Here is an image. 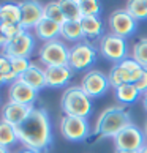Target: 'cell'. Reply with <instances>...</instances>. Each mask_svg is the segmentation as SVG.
Masks as SVG:
<instances>
[{
	"label": "cell",
	"instance_id": "cell-27",
	"mask_svg": "<svg viewBox=\"0 0 147 153\" xmlns=\"http://www.w3.org/2000/svg\"><path fill=\"white\" fill-rule=\"evenodd\" d=\"M133 59L136 60L144 70H147V38H143V39H139V41L134 43Z\"/></svg>",
	"mask_w": 147,
	"mask_h": 153
},
{
	"label": "cell",
	"instance_id": "cell-16",
	"mask_svg": "<svg viewBox=\"0 0 147 153\" xmlns=\"http://www.w3.org/2000/svg\"><path fill=\"white\" fill-rule=\"evenodd\" d=\"M21 81H24L27 85H30L33 90H43L46 87V74H44V68H41L40 65L32 63L30 68L27 70L22 76H19Z\"/></svg>",
	"mask_w": 147,
	"mask_h": 153
},
{
	"label": "cell",
	"instance_id": "cell-23",
	"mask_svg": "<svg viewBox=\"0 0 147 153\" xmlns=\"http://www.w3.org/2000/svg\"><path fill=\"white\" fill-rule=\"evenodd\" d=\"M2 22L7 24H21V5L19 3H3L0 5Z\"/></svg>",
	"mask_w": 147,
	"mask_h": 153
},
{
	"label": "cell",
	"instance_id": "cell-1",
	"mask_svg": "<svg viewBox=\"0 0 147 153\" xmlns=\"http://www.w3.org/2000/svg\"><path fill=\"white\" fill-rule=\"evenodd\" d=\"M18 140L27 150L33 152H44L52 142V129H51V120L48 112L40 107H35L32 114L16 126Z\"/></svg>",
	"mask_w": 147,
	"mask_h": 153
},
{
	"label": "cell",
	"instance_id": "cell-31",
	"mask_svg": "<svg viewBox=\"0 0 147 153\" xmlns=\"http://www.w3.org/2000/svg\"><path fill=\"white\" fill-rule=\"evenodd\" d=\"M0 74L3 76V79L7 77V76L14 74L13 70H11V62H10V59L7 57V55H3V54H0Z\"/></svg>",
	"mask_w": 147,
	"mask_h": 153
},
{
	"label": "cell",
	"instance_id": "cell-7",
	"mask_svg": "<svg viewBox=\"0 0 147 153\" xmlns=\"http://www.w3.org/2000/svg\"><path fill=\"white\" fill-rule=\"evenodd\" d=\"M100 54L104 59H108L114 63H120L123 59H127V41L125 38L116 36L112 33L103 35L100 38Z\"/></svg>",
	"mask_w": 147,
	"mask_h": 153
},
{
	"label": "cell",
	"instance_id": "cell-19",
	"mask_svg": "<svg viewBox=\"0 0 147 153\" xmlns=\"http://www.w3.org/2000/svg\"><path fill=\"white\" fill-rule=\"evenodd\" d=\"M60 38L65 39V41H84V32L81 27V22L76 21H66L65 24L60 25Z\"/></svg>",
	"mask_w": 147,
	"mask_h": 153
},
{
	"label": "cell",
	"instance_id": "cell-4",
	"mask_svg": "<svg viewBox=\"0 0 147 153\" xmlns=\"http://www.w3.org/2000/svg\"><path fill=\"white\" fill-rule=\"evenodd\" d=\"M70 48L62 39H52V41L43 43L38 51V59L44 68L48 66H62L68 65Z\"/></svg>",
	"mask_w": 147,
	"mask_h": 153
},
{
	"label": "cell",
	"instance_id": "cell-8",
	"mask_svg": "<svg viewBox=\"0 0 147 153\" xmlns=\"http://www.w3.org/2000/svg\"><path fill=\"white\" fill-rule=\"evenodd\" d=\"M114 144L117 150H128V152H139L143 147L147 144V139L144 137L143 131L134 126V125H128L123 128L114 137Z\"/></svg>",
	"mask_w": 147,
	"mask_h": 153
},
{
	"label": "cell",
	"instance_id": "cell-28",
	"mask_svg": "<svg viewBox=\"0 0 147 153\" xmlns=\"http://www.w3.org/2000/svg\"><path fill=\"white\" fill-rule=\"evenodd\" d=\"M11 62V70H13V73L16 76H22L24 73L30 68V60L29 59H24V57H11L10 59Z\"/></svg>",
	"mask_w": 147,
	"mask_h": 153
},
{
	"label": "cell",
	"instance_id": "cell-26",
	"mask_svg": "<svg viewBox=\"0 0 147 153\" xmlns=\"http://www.w3.org/2000/svg\"><path fill=\"white\" fill-rule=\"evenodd\" d=\"M44 19H49V21H52L55 22V24H65L66 19H65V16L63 13H62V10H60V5L59 2H51L48 5H44Z\"/></svg>",
	"mask_w": 147,
	"mask_h": 153
},
{
	"label": "cell",
	"instance_id": "cell-12",
	"mask_svg": "<svg viewBox=\"0 0 147 153\" xmlns=\"http://www.w3.org/2000/svg\"><path fill=\"white\" fill-rule=\"evenodd\" d=\"M21 5V25L30 32L44 19V5L40 2H22Z\"/></svg>",
	"mask_w": 147,
	"mask_h": 153
},
{
	"label": "cell",
	"instance_id": "cell-10",
	"mask_svg": "<svg viewBox=\"0 0 147 153\" xmlns=\"http://www.w3.org/2000/svg\"><path fill=\"white\" fill-rule=\"evenodd\" d=\"M109 79L104 73H101L98 70H90L84 74L82 81H81V88L84 90L90 100L92 98H98V96L104 95L109 88Z\"/></svg>",
	"mask_w": 147,
	"mask_h": 153
},
{
	"label": "cell",
	"instance_id": "cell-14",
	"mask_svg": "<svg viewBox=\"0 0 147 153\" xmlns=\"http://www.w3.org/2000/svg\"><path fill=\"white\" fill-rule=\"evenodd\" d=\"M33 109H35V106H25V104H18V103L8 101L7 104H3L0 115H2L3 122L13 125V126H19L32 114Z\"/></svg>",
	"mask_w": 147,
	"mask_h": 153
},
{
	"label": "cell",
	"instance_id": "cell-9",
	"mask_svg": "<svg viewBox=\"0 0 147 153\" xmlns=\"http://www.w3.org/2000/svg\"><path fill=\"white\" fill-rule=\"evenodd\" d=\"M33 49H35V36L30 32L24 30L21 35L10 39L8 44L2 49V54L7 55L8 59H11V57L29 59L33 52Z\"/></svg>",
	"mask_w": 147,
	"mask_h": 153
},
{
	"label": "cell",
	"instance_id": "cell-2",
	"mask_svg": "<svg viewBox=\"0 0 147 153\" xmlns=\"http://www.w3.org/2000/svg\"><path fill=\"white\" fill-rule=\"evenodd\" d=\"M128 125H131L128 111L123 106H112L101 112V115L97 120V125H95V133L100 134L101 137L114 139Z\"/></svg>",
	"mask_w": 147,
	"mask_h": 153
},
{
	"label": "cell",
	"instance_id": "cell-20",
	"mask_svg": "<svg viewBox=\"0 0 147 153\" xmlns=\"http://www.w3.org/2000/svg\"><path fill=\"white\" fill-rule=\"evenodd\" d=\"M108 79H109V85L114 87V90L120 85H125V84H133L131 81V73L123 70L122 66L119 65H114L111 68L109 74H108Z\"/></svg>",
	"mask_w": 147,
	"mask_h": 153
},
{
	"label": "cell",
	"instance_id": "cell-3",
	"mask_svg": "<svg viewBox=\"0 0 147 153\" xmlns=\"http://www.w3.org/2000/svg\"><path fill=\"white\" fill-rule=\"evenodd\" d=\"M60 107L65 115L87 118L92 112V100L84 93L81 85H71L65 88L63 95H62Z\"/></svg>",
	"mask_w": 147,
	"mask_h": 153
},
{
	"label": "cell",
	"instance_id": "cell-40",
	"mask_svg": "<svg viewBox=\"0 0 147 153\" xmlns=\"http://www.w3.org/2000/svg\"><path fill=\"white\" fill-rule=\"evenodd\" d=\"M3 84H5V79H3L2 74H0V85H3Z\"/></svg>",
	"mask_w": 147,
	"mask_h": 153
},
{
	"label": "cell",
	"instance_id": "cell-15",
	"mask_svg": "<svg viewBox=\"0 0 147 153\" xmlns=\"http://www.w3.org/2000/svg\"><path fill=\"white\" fill-rule=\"evenodd\" d=\"M44 74H46V87L60 88V87H65L71 81L73 70L68 65L48 66V68H44Z\"/></svg>",
	"mask_w": 147,
	"mask_h": 153
},
{
	"label": "cell",
	"instance_id": "cell-18",
	"mask_svg": "<svg viewBox=\"0 0 147 153\" xmlns=\"http://www.w3.org/2000/svg\"><path fill=\"white\" fill-rule=\"evenodd\" d=\"M81 27L84 39H97L103 36V22L98 16H82Z\"/></svg>",
	"mask_w": 147,
	"mask_h": 153
},
{
	"label": "cell",
	"instance_id": "cell-32",
	"mask_svg": "<svg viewBox=\"0 0 147 153\" xmlns=\"http://www.w3.org/2000/svg\"><path fill=\"white\" fill-rule=\"evenodd\" d=\"M119 66H122L123 68V70H127V71H130V73H133V71H138V70H141V68H143V66H141L139 63H138V62L136 60H134L133 57L131 59H123L122 62H120V63H117Z\"/></svg>",
	"mask_w": 147,
	"mask_h": 153
},
{
	"label": "cell",
	"instance_id": "cell-35",
	"mask_svg": "<svg viewBox=\"0 0 147 153\" xmlns=\"http://www.w3.org/2000/svg\"><path fill=\"white\" fill-rule=\"evenodd\" d=\"M143 104H144V107L147 109V92L144 93V96H143Z\"/></svg>",
	"mask_w": 147,
	"mask_h": 153
},
{
	"label": "cell",
	"instance_id": "cell-25",
	"mask_svg": "<svg viewBox=\"0 0 147 153\" xmlns=\"http://www.w3.org/2000/svg\"><path fill=\"white\" fill-rule=\"evenodd\" d=\"M125 10L133 16L134 21L147 19V0H131L127 3Z\"/></svg>",
	"mask_w": 147,
	"mask_h": 153
},
{
	"label": "cell",
	"instance_id": "cell-37",
	"mask_svg": "<svg viewBox=\"0 0 147 153\" xmlns=\"http://www.w3.org/2000/svg\"><path fill=\"white\" fill-rule=\"evenodd\" d=\"M116 153H139V152H128V150H117Z\"/></svg>",
	"mask_w": 147,
	"mask_h": 153
},
{
	"label": "cell",
	"instance_id": "cell-29",
	"mask_svg": "<svg viewBox=\"0 0 147 153\" xmlns=\"http://www.w3.org/2000/svg\"><path fill=\"white\" fill-rule=\"evenodd\" d=\"M79 7H81L82 16H98L101 11L100 2H97V0H81Z\"/></svg>",
	"mask_w": 147,
	"mask_h": 153
},
{
	"label": "cell",
	"instance_id": "cell-24",
	"mask_svg": "<svg viewBox=\"0 0 147 153\" xmlns=\"http://www.w3.org/2000/svg\"><path fill=\"white\" fill-rule=\"evenodd\" d=\"M19 142L18 140V133H16V126L10 125L7 122L0 120V145L2 147H11L13 144Z\"/></svg>",
	"mask_w": 147,
	"mask_h": 153
},
{
	"label": "cell",
	"instance_id": "cell-34",
	"mask_svg": "<svg viewBox=\"0 0 147 153\" xmlns=\"http://www.w3.org/2000/svg\"><path fill=\"white\" fill-rule=\"evenodd\" d=\"M7 44H8V38L7 36H5V33L2 32V30H0V48H5V46H7Z\"/></svg>",
	"mask_w": 147,
	"mask_h": 153
},
{
	"label": "cell",
	"instance_id": "cell-30",
	"mask_svg": "<svg viewBox=\"0 0 147 153\" xmlns=\"http://www.w3.org/2000/svg\"><path fill=\"white\" fill-rule=\"evenodd\" d=\"M0 30L5 33V36L8 38V41L13 39V38H16L18 35H21V33L24 32V29H22L21 24H7V22H2Z\"/></svg>",
	"mask_w": 147,
	"mask_h": 153
},
{
	"label": "cell",
	"instance_id": "cell-39",
	"mask_svg": "<svg viewBox=\"0 0 147 153\" xmlns=\"http://www.w3.org/2000/svg\"><path fill=\"white\" fill-rule=\"evenodd\" d=\"M21 153H40V152H33V150H27V149H25V150H22Z\"/></svg>",
	"mask_w": 147,
	"mask_h": 153
},
{
	"label": "cell",
	"instance_id": "cell-6",
	"mask_svg": "<svg viewBox=\"0 0 147 153\" xmlns=\"http://www.w3.org/2000/svg\"><path fill=\"white\" fill-rule=\"evenodd\" d=\"M60 133L66 140L81 142V140L89 137L90 125L87 122V118L75 117V115H63L60 120Z\"/></svg>",
	"mask_w": 147,
	"mask_h": 153
},
{
	"label": "cell",
	"instance_id": "cell-13",
	"mask_svg": "<svg viewBox=\"0 0 147 153\" xmlns=\"http://www.w3.org/2000/svg\"><path fill=\"white\" fill-rule=\"evenodd\" d=\"M37 96H38L37 90H33L30 85H27L19 77L13 84H10V87H8V101H11V103L33 106Z\"/></svg>",
	"mask_w": 147,
	"mask_h": 153
},
{
	"label": "cell",
	"instance_id": "cell-5",
	"mask_svg": "<svg viewBox=\"0 0 147 153\" xmlns=\"http://www.w3.org/2000/svg\"><path fill=\"white\" fill-rule=\"evenodd\" d=\"M97 60V51L89 41H79L70 48L68 66L73 71L90 68Z\"/></svg>",
	"mask_w": 147,
	"mask_h": 153
},
{
	"label": "cell",
	"instance_id": "cell-21",
	"mask_svg": "<svg viewBox=\"0 0 147 153\" xmlns=\"http://www.w3.org/2000/svg\"><path fill=\"white\" fill-rule=\"evenodd\" d=\"M139 90L136 88L134 84H125V85H120L116 88V98L119 103L122 104H131L139 98Z\"/></svg>",
	"mask_w": 147,
	"mask_h": 153
},
{
	"label": "cell",
	"instance_id": "cell-22",
	"mask_svg": "<svg viewBox=\"0 0 147 153\" xmlns=\"http://www.w3.org/2000/svg\"><path fill=\"white\" fill-rule=\"evenodd\" d=\"M59 5L66 21L81 22L82 11H81V7H79V0H62V2H59Z\"/></svg>",
	"mask_w": 147,
	"mask_h": 153
},
{
	"label": "cell",
	"instance_id": "cell-41",
	"mask_svg": "<svg viewBox=\"0 0 147 153\" xmlns=\"http://www.w3.org/2000/svg\"><path fill=\"white\" fill-rule=\"evenodd\" d=\"M0 25H2V14H0Z\"/></svg>",
	"mask_w": 147,
	"mask_h": 153
},
{
	"label": "cell",
	"instance_id": "cell-36",
	"mask_svg": "<svg viewBox=\"0 0 147 153\" xmlns=\"http://www.w3.org/2000/svg\"><path fill=\"white\" fill-rule=\"evenodd\" d=\"M0 153H10V152H8L7 147H2V145H0Z\"/></svg>",
	"mask_w": 147,
	"mask_h": 153
},
{
	"label": "cell",
	"instance_id": "cell-11",
	"mask_svg": "<svg viewBox=\"0 0 147 153\" xmlns=\"http://www.w3.org/2000/svg\"><path fill=\"white\" fill-rule=\"evenodd\" d=\"M136 22L138 21H134V18L127 10H116L109 16L108 25H109V30L112 35L127 38L136 30Z\"/></svg>",
	"mask_w": 147,
	"mask_h": 153
},
{
	"label": "cell",
	"instance_id": "cell-33",
	"mask_svg": "<svg viewBox=\"0 0 147 153\" xmlns=\"http://www.w3.org/2000/svg\"><path fill=\"white\" fill-rule=\"evenodd\" d=\"M134 85H136V88L139 90V93H141V95L147 92V70H146V73L143 74V77H141L139 81L134 84Z\"/></svg>",
	"mask_w": 147,
	"mask_h": 153
},
{
	"label": "cell",
	"instance_id": "cell-17",
	"mask_svg": "<svg viewBox=\"0 0 147 153\" xmlns=\"http://www.w3.org/2000/svg\"><path fill=\"white\" fill-rule=\"evenodd\" d=\"M33 32H35V38L48 43V41H52V39H59L60 25L52 22V21H49V19H43L35 29H33Z\"/></svg>",
	"mask_w": 147,
	"mask_h": 153
},
{
	"label": "cell",
	"instance_id": "cell-38",
	"mask_svg": "<svg viewBox=\"0 0 147 153\" xmlns=\"http://www.w3.org/2000/svg\"><path fill=\"white\" fill-rule=\"evenodd\" d=\"M139 153H147V144H146V145L143 147V149L139 150Z\"/></svg>",
	"mask_w": 147,
	"mask_h": 153
}]
</instances>
